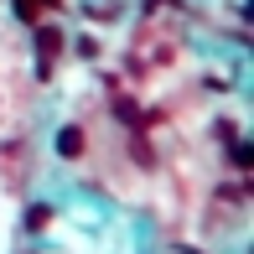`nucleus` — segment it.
Wrapping results in <instances>:
<instances>
[{"instance_id": "f257e3e1", "label": "nucleus", "mask_w": 254, "mask_h": 254, "mask_svg": "<svg viewBox=\"0 0 254 254\" xmlns=\"http://www.w3.org/2000/svg\"><path fill=\"white\" fill-rule=\"evenodd\" d=\"M31 37H37V78H52V57L63 47V37H57L52 26H37Z\"/></svg>"}, {"instance_id": "f03ea898", "label": "nucleus", "mask_w": 254, "mask_h": 254, "mask_svg": "<svg viewBox=\"0 0 254 254\" xmlns=\"http://www.w3.org/2000/svg\"><path fill=\"white\" fill-rule=\"evenodd\" d=\"M57 156H83V130H78V125H63V130H57Z\"/></svg>"}, {"instance_id": "7ed1b4c3", "label": "nucleus", "mask_w": 254, "mask_h": 254, "mask_svg": "<svg viewBox=\"0 0 254 254\" xmlns=\"http://www.w3.org/2000/svg\"><path fill=\"white\" fill-rule=\"evenodd\" d=\"M114 120L140 130V125H151V120H156V114H140V104H135V99H120V104H114Z\"/></svg>"}, {"instance_id": "20e7f679", "label": "nucleus", "mask_w": 254, "mask_h": 254, "mask_svg": "<svg viewBox=\"0 0 254 254\" xmlns=\"http://www.w3.org/2000/svg\"><path fill=\"white\" fill-rule=\"evenodd\" d=\"M228 161H234V171H249L254 166V145L249 140H228Z\"/></svg>"}, {"instance_id": "39448f33", "label": "nucleus", "mask_w": 254, "mask_h": 254, "mask_svg": "<svg viewBox=\"0 0 254 254\" xmlns=\"http://www.w3.org/2000/svg\"><path fill=\"white\" fill-rule=\"evenodd\" d=\"M52 223V207H42V202H31L26 207V234H42V228Z\"/></svg>"}, {"instance_id": "423d86ee", "label": "nucleus", "mask_w": 254, "mask_h": 254, "mask_svg": "<svg viewBox=\"0 0 254 254\" xmlns=\"http://www.w3.org/2000/svg\"><path fill=\"white\" fill-rule=\"evenodd\" d=\"M42 5L52 10L57 0H16V16H21V21H31V26H37V16H42Z\"/></svg>"}]
</instances>
